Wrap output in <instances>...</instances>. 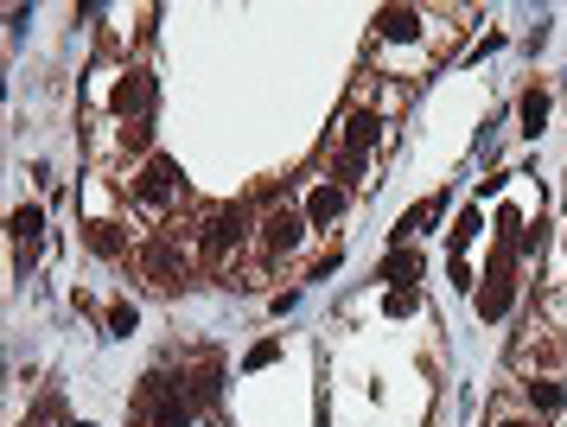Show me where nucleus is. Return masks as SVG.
<instances>
[{"mask_svg": "<svg viewBox=\"0 0 567 427\" xmlns=\"http://www.w3.org/2000/svg\"><path fill=\"white\" fill-rule=\"evenodd\" d=\"M255 230H262V255H268V262H281V255H294V249L306 243V230H313V224H306L300 204H274Z\"/></svg>", "mask_w": 567, "mask_h": 427, "instance_id": "nucleus-1", "label": "nucleus"}, {"mask_svg": "<svg viewBox=\"0 0 567 427\" xmlns=\"http://www.w3.org/2000/svg\"><path fill=\"white\" fill-rule=\"evenodd\" d=\"M249 230H255V224H249V211H243V204H223V211H211V217H204L198 255H204V262H223V255H230L236 243H243Z\"/></svg>", "mask_w": 567, "mask_h": 427, "instance_id": "nucleus-2", "label": "nucleus"}, {"mask_svg": "<svg viewBox=\"0 0 567 427\" xmlns=\"http://www.w3.org/2000/svg\"><path fill=\"white\" fill-rule=\"evenodd\" d=\"M376 141H383V115L357 109L351 122H345V153H338V179H357V173H364V160L376 153Z\"/></svg>", "mask_w": 567, "mask_h": 427, "instance_id": "nucleus-3", "label": "nucleus"}, {"mask_svg": "<svg viewBox=\"0 0 567 427\" xmlns=\"http://www.w3.org/2000/svg\"><path fill=\"white\" fill-rule=\"evenodd\" d=\"M109 109L122 115V128H141L147 115H153V77L147 71H128L122 83H115V96H109Z\"/></svg>", "mask_w": 567, "mask_h": 427, "instance_id": "nucleus-4", "label": "nucleus"}, {"mask_svg": "<svg viewBox=\"0 0 567 427\" xmlns=\"http://www.w3.org/2000/svg\"><path fill=\"white\" fill-rule=\"evenodd\" d=\"M134 198L147 204V211H160V204L179 198V166L166 160V153H153V160L141 166V179H134Z\"/></svg>", "mask_w": 567, "mask_h": 427, "instance_id": "nucleus-5", "label": "nucleus"}, {"mask_svg": "<svg viewBox=\"0 0 567 427\" xmlns=\"http://www.w3.org/2000/svg\"><path fill=\"white\" fill-rule=\"evenodd\" d=\"M300 211H306V224H313V230L338 224V217H345V185H338V179L313 185V192H306V204H300Z\"/></svg>", "mask_w": 567, "mask_h": 427, "instance_id": "nucleus-6", "label": "nucleus"}, {"mask_svg": "<svg viewBox=\"0 0 567 427\" xmlns=\"http://www.w3.org/2000/svg\"><path fill=\"white\" fill-rule=\"evenodd\" d=\"M421 275H427V255H421L415 243H408V249H389L383 262H376V281H395V287H415Z\"/></svg>", "mask_w": 567, "mask_h": 427, "instance_id": "nucleus-7", "label": "nucleus"}, {"mask_svg": "<svg viewBox=\"0 0 567 427\" xmlns=\"http://www.w3.org/2000/svg\"><path fill=\"white\" fill-rule=\"evenodd\" d=\"M440 211H446V192H427V198L415 204V211H402V224L389 230V243H395V249H408V243H415V236H421L427 224H434Z\"/></svg>", "mask_w": 567, "mask_h": 427, "instance_id": "nucleus-8", "label": "nucleus"}, {"mask_svg": "<svg viewBox=\"0 0 567 427\" xmlns=\"http://www.w3.org/2000/svg\"><path fill=\"white\" fill-rule=\"evenodd\" d=\"M472 306H478V319H485V326H491V319H504L510 306H517V281H510V275H485V287L472 294Z\"/></svg>", "mask_w": 567, "mask_h": 427, "instance_id": "nucleus-9", "label": "nucleus"}, {"mask_svg": "<svg viewBox=\"0 0 567 427\" xmlns=\"http://www.w3.org/2000/svg\"><path fill=\"white\" fill-rule=\"evenodd\" d=\"M376 39H389V45L421 39V13L415 7H383V13H376Z\"/></svg>", "mask_w": 567, "mask_h": 427, "instance_id": "nucleus-10", "label": "nucleus"}, {"mask_svg": "<svg viewBox=\"0 0 567 427\" xmlns=\"http://www.w3.org/2000/svg\"><path fill=\"white\" fill-rule=\"evenodd\" d=\"M83 243H90V255H102V262H122L128 255V236H122V224H109V217L83 224Z\"/></svg>", "mask_w": 567, "mask_h": 427, "instance_id": "nucleus-11", "label": "nucleus"}, {"mask_svg": "<svg viewBox=\"0 0 567 427\" xmlns=\"http://www.w3.org/2000/svg\"><path fill=\"white\" fill-rule=\"evenodd\" d=\"M179 396L192 402V408H217V396H223V370H217V357L198 370V377H185V383H179Z\"/></svg>", "mask_w": 567, "mask_h": 427, "instance_id": "nucleus-12", "label": "nucleus"}, {"mask_svg": "<svg viewBox=\"0 0 567 427\" xmlns=\"http://www.w3.org/2000/svg\"><path fill=\"white\" fill-rule=\"evenodd\" d=\"M192 415L198 408L179 396V389H160V396H153V415H147V427H192Z\"/></svg>", "mask_w": 567, "mask_h": 427, "instance_id": "nucleus-13", "label": "nucleus"}, {"mask_svg": "<svg viewBox=\"0 0 567 427\" xmlns=\"http://www.w3.org/2000/svg\"><path fill=\"white\" fill-rule=\"evenodd\" d=\"M39 230H45V211H39V204H20V211H13V243H20V262H26V255H39Z\"/></svg>", "mask_w": 567, "mask_h": 427, "instance_id": "nucleus-14", "label": "nucleus"}, {"mask_svg": "<svg viewBox=\"0 0 567 427\" xmlns=\"http://www.w3.org/2000/svg\"><path fill=\"white\" fill-rule=\"evenodd\" d=\"M561 402H567V383L561 377H529V408H536V415H555Z\"/></svg>", "mask_w": 567, "mask_h": 427, "instance_id": "nucleus-15", "label": "nucleus"}, {"mask_svg": "<svg viewBox=\"0 0 567 427\" xmlns=\"http://www.w3.org/2000/svg\"><path fill=\"white\" fill-rule=\"evenodd\" d=\"M517 115H523V134H542L548 128V90H523Z\"/></svg>", "mask_w": 567, "mask_h": 427, "instance_id": "nucleus-16", "label": "nucleus"}, {"mask_svg": "<svg viewBox=\"0 0 567 427\" xmlns=\"http://www.w3.org/2000/svg\"><path fill=\"white\" fill-rule=\"evenodd\" d=\"M472 236H478V211H459V224H453V236H446V249L466 255V249H472Z\"/></svg>", "mask_w": 567, "mask_h": 427, "instance_id": "nucleus-17", "label": "nucleus"}, {"mask_svg": "<svg viewBox=\"0 0 567 427\" xmlns=\"http://www.w3.org/2000/svg\"><path fill=\"white\" fill-rule=\"evenodd\" d=\"M383 306H389L395 319H408V313L421 306V294H415V287H389V294H383Z\"/></svg>", "mask_w": 567, "mask_h": 427, "instance_id": "nucleus-18", "label": "nucleus"}, {"mask_svg": "<svg viewBox=\"0 0 567 427\" xmlns=\"http://www.w3.org/2000/svg\"><path fill=\"white\" fill-rule=\"evenodd\" d=\"M274 357H281V338H262V345H255V351L243 357V370H268Z\"/></svg>", "mask_w": 567, "mask_h": 427, "instance_id": "nucleus-19", "label": "nucleus"}, {"mask_svg": "<svg viewBox=\"0 0 567 427\" xmlns=\"http://www.w3.org/2000/svg\"><path fill=\"white\" fill-rule=\"evenodd\" d=\"M109 332H115V338H134V306H128V300L109 306Z\"/></svg>", "mask_w": 567, "mask_h": 427, "instance_id": "nucleus-20", "label": "nucleus"}]
</instances>
